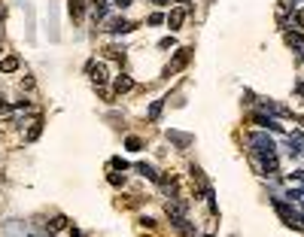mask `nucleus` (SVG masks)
Here are the masks:
<instances>
[{"label":"nucleus","instance_id":"1","mask_svg":"<svg viewBox=\"0 0 304 237\" xmlns=\"http://www.w3.org/2000/svg\"><path fill=\"white\" fill-rule=\"evenodd\" d=\"M246 143L253 146V152L262 155V158H265V155H277V146H274V140L268 137V134H249Z\"/></svg>","mask_w":304,"mask_h":237},{"label":"nucleus","instance_id":"2","mask_svg":"<svg viewBox=\"0 0 304 237\" xmlns=\"http://www.w3.org/2000/svg\"><path fill=\"white\" fill-rule=\"evenodd\" d=\"M165 213H168V219H170L176 228H180L183 222H189V219H186V204H183L180 198H170L168 204H165Z\"/></svg>","mask_w":304,"mask_h":237},{"label":"nucleus","instance_id":"3","mask_svg":"<svg viewBox=\"0 0 304 237\" xmlns=\"http://www.w3.org/2000/svg\"><path fill=\"white\" fill-rule=\"evenodd\" d=\"M189 61H192V49H180V52L173 55V61L165 67V76H173V73H180Z\"/></svg>","mask_w":304,"mask_h":237},{"label":"nucleus","instance_id":"4","mask_svg":"<svg viewBox=\"0 0 304 237\" xmlns=\"http://www.w3.org/2000/svg\"><path fill=\"white\" fill-rule=\"evenodd\" d=\"M103 28H106V31H113V34H125V31H131L134 25H131V22H125V18H106Z\"/></svg>","mask_w":304,"mask_h":237},{"label":"nucleus","instance_id":"5","mask_svg":"<svg viewBox=\"0 0 304 237\" xmlns=\"http://www.w3.org/2000/svg\"><path fill=\"white\" fill-rule=\"evenodd\" d=\"M165 22H168V28H170V31H180V28H183V22H186V9H173V12L165 18Z\"/></svg>","mask_w":304,"mask_h":237},{"label":"nucleus","instance_id":"6","mask_svg":"<svg viewBox=\"0 0 304 237\" xmlns=\"http://www.w3.org/2000/svg\"><path fill=\"white\" fill-rule=\"evenodd\" d=\"M286 46L295 49L301 58H304V36H301V34H292V31H289V34H286Z\"/></svg>","mask_w":304,"mask_h":237},{"label":"nucleus","instance_id":"7","mask_svg":"<svg viewBox=\"0 0 304 237\" xmlns=\"http://www.w3.org/2000/svg\"><path fill=\"white\" fill-rule=\"evenodd\" d=\"M289 152H292V155H304V137H301L298 131L289 134Z\"/></svg>","mask_w":304,"mask_h":237},{"label":"nucleus","instance_id":"8","mask_svg":"<svg viewBox=\"0 0 304 237\" xmlns=\"http://www.w3.org/2000/svg\"><path fill=\"white\" fill-rule=\"evenodd\" d=\"M88 73H92L95 85H103V82H106V67H103V64H88Z\"/></svg>","mask_w":304,"mask_h":237},{"label":"nucleus","instance_id":"9","mask_svg":"<svg viewBox=\"0 0 304 237\" xmlns=\"http://www.w3.org/2000/svg\"><path fill=\"white\" fill-rule=\"evenodd\" d=\"M0 70H3V73H15V70H19V58H15V55L3 58V61H0Z\"/></svg>","mask_w":304,"mask_h":237},{"label":"nucleus","instance_id":"10","mask_svg":"<svg viewBox=\"0 0 304 237\" xmlns=\"http://www.w3.org/2000/svg\"><path fill=\"white\" fill-rule=\"evenodd\" d=\"M134 88V79L131 76H119L116 79V91H119V95H125V91H131Z\"/></svg>","mask_w":304,"mask_h":237},{"label":"nucleus","instance_id":"11","mask_svg":"<svg viewBox=\"0 0 304 237\" xmlns=\"http://www.w3.org/2000/svg\"><path fill=\"white\" fill-rule=\"evenodd\" d=\"M40 131H43V122L37 119V122L31 125V131H28V140H37V137H40Z\"/></svg>","mask_w":304,"mask_h":237},{"label":"nucleus","instance_id":"12","mask_svg":"<svg viewBox=\"0 0 304 237\" xmlns=\"http://www.w3.org/2000/svg\"><path fill=\"white\" fill-rule=\"evenodd\" d=\"M70 15H73V18H82V0H70Z\"/></svg>","mask_w":304,"mask_h":237},{"label":"nucleus","instance_id":"13","mask_svg":"<svg viewBox=\"0 0 304 237\" xmlns=\"http://www.w3.org/2000/svg\"><path fill=\"white\" fill-rule=\"evenodd\" d=\"M170 140H173V143H180V146H189V143H192V137H186V134H176V131H170Z\"/></svg>","mask_w":304,"mask_h":237},{"label":"nucleus","instance_id":"14","mask_svg":"<svg viewBox=\"0 0 304 237\" xmlns=\"http://www.w3.org/2000/svg\"><path fill=\"white\" fill-rule=\"evenodd\" d=\"M137 170H140L143 176H149V179H158V173H155V170L149 168V164H137Z\"/></svg>","mask_w":304,"mask_h":237},{"label":"nucleus","instance_id":"15","mask_svg":"<svg viewBox=\"0 0 304 237\" xmlns=\"http://www.w3.org/2000/svg\"><path fill=\"white\" fill-rule=\"evenodd\" d=\"M61 228H67V219H64V216H55V219H52V231H61Z\"/></svg>","mask_w":304,"mask_h":237},{"label":"nucleus","instance_id":"16","mask_svg":"<svg viewBox=\"0 0 304 237\" xmlns=\"http://www.w3.org/2000/svg\"><path fill=\"white\" fill-rule=\"evenodd\" d=\"M162 106H165L162 101H155V103L149 106V113H146V116H149V119H158V113H162Z\"/></svg>","mask_w":304,"mask_h":237},{"label":"nucleus","instance_id":"17","mask_svg":"<svg viewBox=\"0 0 304 237\" xmlns=\"http://www.w3.org/2000/svg\"><path fill=\"white\" fill-rule=\"evenodd\" d=\"M106 55H110V58H125V49H119V46H110V49H106Z\"/></svg>","mask_w":304,"mask_h":237},{"label":"nucleus","instance_id":"18","mask_svg":"<svg viewBox=\"0 0 304 237\" xmlns=\"http://www.w3.org/2000/svg\"><path fill=\"white\" fill-rule=\"evenodd\" d=\"M110 182H113V186H125V176L122 173H110Z\"/></svg>","mask_w":304,"mask_h":237},{"label":"nucleus","instance_id":"19","mask_svg":"<svg viewBox=\"0 0 304 237\" xmlns=\"http://www.w3.org/2000/svg\"><path fill=\"white\" fill-rule=\"evenodd\" d=\"M162 22H165L162 12H152V15H149V25H162Z\"/></svg>","mask_w":304,"mask_h":237},{"label":"nucleus","instance_id":"20","mask_svg":"<svg viewBox=\"0 0 304 237\" xmlns=\"http://www.w3.org/2000/svg\"><path fill=\"white\" fill-rule=\"evenodd\" d=\"M140 146H143V143H140L137 137H128V149H140Z\"/></svg>","mask_w":304,"mask_h":237},{"label":"nucleus","instance_id":"21","mask_svg":"<svg viewBox=\"0 0 304 237\" xmlns=\"http://www.w3.org/2000/svg\"><path fill=\"white\" fill-rule=\"evenodd\" d=\"M295 22H298V25L304 28V9H298V12H295Z\"/></svg>","mask_w":304,"mask_h":237},{"label":"nucleus","instance_id":"22","mask_svg":"<svg viewBox=\"0 0 304 237\" xmlns=\"http://www.w3.org/2000/svg\"><path fill=\"white\" fill-rule=\"evenodd\" d=\"M152 3H168V0H152Z\"/></svg>","mask_w":304,"mask_h":237},{"label":"nucleus","instance_id":"23","mask_svg":"<svg viewBox=\"0 0 304 237\" xmlns=\"http://www.w3.org/2000/svg\"><path fill=\"white\" fill-rule=\"evenodd\" d=\"M49 237H52V234H49Z\"/></svg>","mask_w":304,"mask_h":237}]
</instances>
